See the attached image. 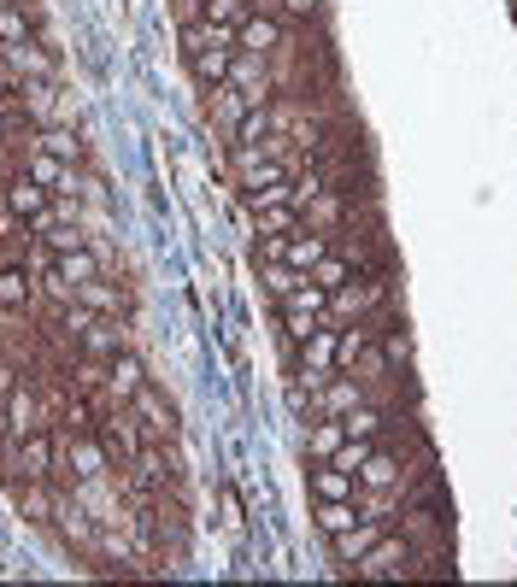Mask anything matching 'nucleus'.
I'll return each mask as SVG.
<instances>
[{
	"label": "nucleus",
	"mask_w": 517,
	"mask_h": 587,
	"mask_svg": "<svg viewBox=\"0 0 517 587\" xmlns=\"http://www.w3.org/2000/svg\"><path fill=\"white\" fill-rule=\"evenodd\" d=\"M341 440H347L341 417H324V411H318V424L306 429V452H312L318 465H324V458H336V452H341Z\"/></svg>",
	"instance_id": "22"
},
{
	"label": "nucleus",
	"mask_w": 517,
	"mask_h": 587,
	"mask_svg": "<svg viewBox=\"0 0 517 587\" xmlns=\"http://www.w3.org/2000/svg\"><path fill=\"white\" fill-rule=\"evenodd\" d=\"M277 18H282V24H306V18H312L318 12V0H277V7H271Z\"/></svg>",
	"instance_id": "40"
},
{
	"label": "nucleus",
	"mask_w": 517,
	"mask_h": 587,
	"mask_svg": "<svg viewBox=\"0 0 517 587\" xmlns=\"http://www.w3.org/2000/svg\"><path fill=\"white\" fill-rule=\"evenodd\" d=\"M0 195H7V182H0Z\"/></svg>",
	"instance_id": "45"
},
{
	"label": "nucleus",
	"mask_w": 517,
	"mask_h": 587,
	"mask_svg": "<svg viewBox=\"0 0 517 587\" xmlns=\"http://www.w3.org/2000/svg\"><path fill=\"white\" fill-rule=\"evenodd\" d=\"M277 306H300V311H312V318H329V288H318L312 277H300L295 288H288V300Z\"/></svg>",
	"instance_id": "27"
},
{
	"label": "nucleus",
	"mask_w": 517,
	"mask_h": 587,
	"mask_svg": "<svg viewBox=\"0 0 517 587\" xmlns=\"http://www.w3.org/2000/svg\"><path fill=\"white\" fill-rule=\"evenodd\" d=\"M406 470H400V458L395 452H382V447H370V458L359 465V494H377V488H395Z\"/></svg>",
	"instance_id": "16"
},
{
	"label": "nucleus",
	"mask_w": 517,
	"mask_h": 587,
	"mask_svg": "<svg viewBox=\"0 0 517 587\" xmlns=\"http://www.w3.org/2000/svg\"><path fill=\"white\" fill-rule=\"evenodd\" d=\"M241 499H236V488H223V529H241Z\"/></svg>",
	"instance_id": "42"
},
{
	"label": "nucleus",
	"mask_w": 517,
	"mask_h": 587,
	"mask_svg": "<svg viewBox=\"0 0 517 587\" xmlns=\"http://www.w3.org/2000/svg\"><path fill=\"white\" fill-rule=\"evenodd\" d=\"M141 382H148V365H141V359H136V352H130V347H123V352H118V359L107 365V394H112V400H118V406H130V400H136V394H141Z\"/></svg>",
	"instance_id": "10"
},
{
	"label": "nucleus",
	"mask_w": 517,
	"mask_h": 587,
	"mask_svg": "<svg viewBox=\"0 0 517 587\" xmlns=\"http://www.w3.org/2000/svg\"><path fill=\"white\" fill-rule=\"evenodd\" d=\"M382 424H388V411H377V406H354V411L341 417L347 440H377V435H382Z\"/></svg>",
	"instance_id": "28"
},
{
	"label": "nucleus",
	"mask_w": 517,
	"mask_h": 587,
	"mask_svg": "<svg viewBox=\"0 0 517 587\" xmlns=\"http://www.w3.org/2000/svg\"><path fill=\"white\" fill-rule=\"evenodd\" d=\"M18 511H24V523H53L59 499L48 494V481H24V488H18Z\"/></svg>",
	"instance_id": "24"
},
{
	"label": "nucleus",
	"mask_w": 517,
	"mask_h": 587,
	"mask_svg": "<svg viewBox=\"0 0 517 587\" xmlns=\"http://www.w3.org/2000/svg\"><path fill=\"white\" fill-rule=\"evenodd\" d=\"M41 241H48V253H71V247H82V229L77 223H53V229H41Z\"/></svg>",
	"instance_id": "37"
},
{
	"label": "nucleus",
	"mask_w": 517,
	"mask_h": 587,
	"mask_svg": "<svg viewBox=\"0 0 517 587\" xmlns=\"http://www.w3.org/2000/svg\"><path fill=\"white\" fill-rule=\"evenodd\" d=\"M312 494L318 499H359V476H347L341 465H329V458L324 465L312 458Z\"/></svg>",
	"instance_id": "17"
},
{
	"label": "nucleus",
	"mask_w": 517,
	"mask_h": 587,
	"mask_svg": "<svg viewBox=\"0 0 517 587\" xmlns=\"http://www.w3.org/2000/svg\"><path fill=\"white\" fill-rule=\"evenodd\" d=\"M295 282H300V270L265 259V294H271V300H288V288H295Z\"/></svg>",
	"instance_id": "35"
},
{
	"label": "nucleus",
	"mask_w": 517,
	"mask_h": 587,
	"mask_svg": "<svg viewBox=\"0 0 517 587\" xmlns=\"http://www.w3.org/2000/svg\"><path fill=\"white\" fill-rule=\"evenodd\" d=\"M189 66H195V77L206 82V89H223L230 71H236V48H200V53H189Z\"/></svg>",
	"instance_id": "18"
},
{
	"label": "nucleus",
	"mask_w": 517,
	"mask_h": 587,
	"mask_svg": "<svg viewBox=\"0 0 517 587\" xmlns=\"http://www.w3.org/2000/svg\"><path fill=\"white\" fill-rule=\"evenodd\" d=\"M0 406H7V435L12 440H24L30 429H41V400H36L30 382L24 388H7V400H0Z\"/></svg>",
	"instance_id": "12"
},
{
	"label": "nucleus",
	"mask_w": 517,
	"mask_h": 587,
	"mask_svg": "<svg viewBox=\"0 0 517 587\" xmlns=\"http://www.w3.org/2000/svg\"><path fill=\"white\" fill-rule=\"evenodd\" d=\"M0 200H7V212H12V218H24V223L48 218V206H53V195H48V188H41L30 171L18 177V182H7V195H0Z\"/></svg>",
	"instance_id": "9"
},
{
	"label": "nucleus",
	"mask_w": 517,
	"mask_h": 587,
	"mask_svg": "<svg viewBox=\"0 0 517 587\" xmlns=\"http://www.w3.org/2000/svg\"><path fill=\"white\" fill-rule=\"evenodd\" d=\"M59 529H66V540H77V547H89V523H82V511H77V506L59 511Z\"/></svg>",
	"instance_id": "41"
},
{
	"label": "nucleus",
	"mask_w": 517,
	"mask_h": 587,
	"mask_svg": "<svg viewBox=\"0 0 517 587\" xmlns=\"http://www.w3.org/2000/svg\"><path fill=\"white\" fill-rule=\"evenodd\" d=\"M382 359H388V365H411V335H406V329H388V335H382Z\"/></svg>",
	"instance_id": "39"
},
{
	"label": "nucleus",
	"mask_w": 517,
	"mask_h": 587,
	"mask_svg": "<svg viewBox=\"0 0 517 587\" xmlns=\"http://www.w3.org/2000/svg\"><path fill=\"white\" fill-rule=\"evenodd\" d=\"M130 411L141 417V435H153V440H177V435H182V424H177V406L165 400V394H159L153 382H141V394L130 400Z\"/></svg>",
	"instance_id": "1"
},
{
	"label": "nucleus",
	"mask_w": 517,
	"mask_h": 587,
	"mask_svg": "<svg viewBox=\"0 0 517 587\" xmlns=\"http://www.w3.org/2000/svg\"><path fill=\"white\" fill-rule=\"evenodd\" d=\"M377 300H382V282H341L336 294H329V311H336V318H354V324H359Z\"/></svg>",
	"instance_id": "14"
},
{
	"label": "nucleus",
	"mask_w": 517,
	"mask_h": 587,
	"mask_svg": "<svg viewBox=\"0 0 517 587\" xmlns=\"http://www.w3.org/2000/svg\"><path fill=\"white\" fill-rule=\"evenodd\" d=\"M0 41H7V48H18V41H30V18L18 12V7H7V12H0Z\"/></svg>",
	"instance_id": "38"
},
{
	"label": "nucleus",
	"mask_w": 517,
	"mask_h": 587,
	"mask_svg": "<svg viewBox=\"0 0 517 587\" xmlns=\"http://www.w3.org/2000/svg\"><path fill=\"white\" fill-rule=\"evenodd\" d=\"M365 347H370V329H365V324H354V329H341V341H336V370H354Z\"/></svg>",
	"instance_id": "33"
},
{
	"label": "nucleus",
	"mask_w": 517,
	"mask_h": 587,
	"mask_svg": "<svg viewBox=\"0 0 517 587\" xmlns=\"http://www.w3.org/2000/svg\"><path fill=\"white\" fill-rule=\"evenodd\" d=\"M265 141H271V112H265V107H247L241 123H236V147H259V153H265Z\"/></svg>",
	"instance_id": "26"
},
{
	"label": "nucleus",
	"mask_w": 517,
	"mask_h": 587,
	"mask_svg": "<svg viewBox=\"0 0 517 587\" xmlns=\"http://www.w3.org/2000/svg\"><path fill=\"white\" fill-rule=\"evenodd\" d=\"M247 7H253V12H271V7H277V0H247Z\"/></svg>",
	"instance_id": "43"
},
{
	"label": "nucleus",
	"mask_w": 517,
	"mask_h": 587,
	"mask_svg": "<svg viewBox=\"0 0 517 587\" xmlns=\"http://www.w3.org/2000/svg\"><path fill=\"white\" fill-rule=\"evenodd\" d=\"M306 229H336L341 218H347V206H341V195H336V188H318V195L312 200H306Z\"/></svg>",
	"instance_id": "23"
},
{
	"label": "nucleus",
	"mask_w": 517,
	"mask_h": 587,
	"mask_svg": "<svg viewBox=\"0 0 517 587\" xmlns=\"http://www.w3.org/2000/svg\"><path fill=\"white\" fill-rule=\"evenodd\" d=\"M406 564H411V547H406L400 535H382L377 547L354 564V576L359 581H388V576H406Z\"/></svg>",
	"instance_id": "4"
},
{
	"label": "nucleus",
	"mask_w": 517,
	"mask_h": 587,
	"mask_svg": "<svg viewBox=\"0 0 517 587\" xmlns=\"http://www.w3.org/2000/svg\"><path fill=\"white\" fill-rule=\"evenodd\" d=\"M365 517V506H359V499H318V535L329 540V535H341V529H354V523Z\"/></svg>",
	"instance_id": "20"
},
{
	"label": "nucleus",
	"mask_w": 517,
	"mask_h": 587,
	"mask_svg": "<svg viewBox=\"0 0 517 587\" xmlns=\"http://www.w3.org/2000/svg\"><path fill=\"white\" fill-rule=\"evenodd\" d=\"M247 12H253L247 0H200V18H206V24H218V30H241Z\"/></svg>",
	"instance_id": "31"
},
{
	"label": "nucleus",
	"mask_w": 517,
	"mask_h": 587,
	"mask_svg": "<svg viewBox=\"0 0 517 587\" xmlns=\"http://www.w3.org/2000/svg\"><path fill=\"white\" fill-rule=\"evenodd\" d=\"M53 270H59V277H66L71 288H82V282L100 277V253H95L89 241H82V247H71V253H53Z\"/></svg>",
	"instance_id": "19"
},
{
	"label": "nucleus",
	"mask_w": 517,
	"mask_h": 587,
	"mask_svg": "<svg viewBox=\"0 0 517 587\" xmlns=\"http://www.w3.org/2000/svg\"><path fill=\"white\" fill-rule=\"evenodd\" d=\"M100 429V447H107L118 465H136V452L148 447V440H141V417L136 411H112L107 424H95Z\"/></svg>",
	"instance_id": "5"
},
{
	"label": "nucleus",
	"mask_w": 517,
	"mask_h": 587,
	"mask_svg": "<svg viewBox=\"0 0 517 587\" xmlns=\"http://www.w3.org/2000/svg\"><path fill=\"white\" fill-rule=\"evenodd\" d=\"M312 406L324 417H347L354 406H365V382H359V376H329V382L312 394Z\"/></svg>",
	"instance_id": "11"
},
{
	"label": "nucleus",
	"mask_w": 517,
	"mask_h": 587,
	"mask_svg": "<svg viewBox=\"0 0 517 587\" xmlns=\"http://www.w3.org/2000/svg\"><path fill=\"white\" fill-rule=\"evenodd\" d=\"M388 529H382V517H359L354 523V529H341V535H329V558H336V564H347V570H354V564L370 553V547H377V540H382Z\"/></svg>",
	"instance_id": "6"
},
{
	"label": "nucleus",
	"mask_w": 517,
	"mask_h": 587,
	"mask_svg": "<svg viewBox=\"0 0 517 587\" xmlns=\"http://www.w3.org/2000/svg\"><path fill=\"white\" fill-rule=\"evenodd\" d=\"M89 359H100V365H112L118 352H123V329H118V318H100V324H89L82 329V341H77Z\"/></svg>",
	"instance_id": "15"
},
{
	"label": "nucleus",
	"mask_w": 517,
	"mask_h": 587,
	"mask_svg": "<svg viewBox=\"0 0 517 587\" xmlns=\"http://www.w3.org/2000/svg\"><path fill=\"white\" fill-rule=\"evenodd\" d=\"M7 7H12V0H0V12H7Z\"/></svg>",
	"instance_id": "44"
},
{
	"label": "nucleus",
	"mask_w": 517,
	"mask_h": 587,
	"mask_svg": "<svg viewBox=\"0 0 517 587\" xmlns=\"http://www.w3.org/2000/svg\"><path fill=\"white\" fill-rule=\"evenodd\" d=\"M277 318H282V335H288V341H306V335H312L324 318H312V311H300V306H277Z\"/></svg>",
	"instance_id": "34"
},
{
	"label": "nucleus",
	"mask_w": 517,
	"mask_h": 587,
	"mask_svg": "<svg viewBox=\"0 0 517 587\" xmlns=\"http://www.w3.org/2000/svg\"><path fill=\"white\" fill-rule=\"evenodd\" d=\"M0 53H7V66H12V71H30L36 82H41V77H53V59H48V53H36V41H18V48H0Z\"/></svg>",
	"instance_id": "30"
},
{
	"label": "nucleus",
	"mask_w": 517,
	"mask_h": 587,
	"mask_svg": "<svg viewBox=\"0 0 517 587\" xmlns=\"http://www.w3.org/2000/svg\"><path fill=\"white\" fill-rule=\"evenodd\" d=\"M370 447H377V440H341V452H336V458H329V465H341L347 476H359V465H365V458H370Z\"/></svg>",
	"instance_id": "36"
},
{
	"label": "nucleus",
	"mask_w": 517,
	"mask_h": 587,
	"mask_svg": "<svg viewBox=\"0 0 517 587\" xmlns=\"http://www.w3.org/2000/svg\"><path fill=\"white\" fill-rule=\"evenodd\" d=\"M253 223H259V236H295V229H300V206H259V212H253Z\"/></svg>",
	"instance_id": "25"
},
{
	"label": "nucleus",
	"mask_w": 517,
	"mask_h": 587,
	"mask_svg": "<svg viewBox=\"0 0 517 587\" xmlns=\"http://www.w3.org/2000/svg\"><path fill=\"white\" fill-rule=\"evenodd\" d=\"M277 48H282V18H277V12H247L241 30H236V53L271 59Z\"/></svg>",
	"instance_id": "7"
},
{
	"label": "nucleus",
	"mask_w": 517,
	"mask_h": 587,
	"mask_svg": "<svg viewBox=\"0 0 517 587\" xmlns=\"http://www.w3.org/2000/svg\"><path fill=\"white\" fill-rule=\"evenodd\" d=\"M312 282L336 294L341 282H354V259H341V253H324V259L312 265Z\"/></svg>",
	"instance_id": "32"
},
{
	"label": "nucleus",
	"mask_w": 517,
	"mask_h": 587,
	"mask_svg": "<svg viewBox=\"0 0 517 587\" xmlns=\"http://www.w3.org/2000/svg\"><path fill=\"white\" fill-rule=\"evenodd\" d=\"M336 341H341V335L324 329V324L300 341V370H306V388H312V394L329 382V376H336Z\"/></svg>",
	"instance_id": "3"
},
{
	"label": "nucleus",
	"mask_w": 517,
	"mask_h": 587,
	"mask_svg": "<svg viewBox=\"0 0 517 587\" xmlns=\"http://www.w3.org/2000/svg\"><path fill=\"white\" fill-rule=\"evenodd\" d=\"M12 465L24 470V481H48L59 465V440L48 429H30L24 440H12Z\"/></svg>",
	"instance_id": "2"
},
{
	"label": "nucleus",
	"mask_w": 517,
	"mask_h": 587,
	"mask_svg": "<svg viewBox=\"0 0 517 587\" xmlns=\"http://www.w3.org/2000/svg\"><path fill=\"white\" fill-rule=\"evenodd\" d=\"M30 300H36V270L0 265V311H30Z\"/></svg>",
	"instance_id": "13"
},
{
	"label": "nucleus",
	"mask_w": 517,
	"mask_h": 587,
	"mask_svg": "<svg viewBox=\"0 0 517 587\" xmlns=\"http://www.w3.org/2000/svg\"><path fill=\"white\" fill-rule=\"evenodd\" d=\"M77 300L89 306L95 318H123V306H130V300H123V288L100 282V277H95V282H82V288H77Z\"/></svg>",
	"instance_id": "21"
},
{
	"label": "nucleus",
	"mask_w": 517,
	"mask_h": 587,
	"mask_svg": "<svg viewBox=\"0 0 517 587\" xmlns=\"http://www.w3.org/2000/svg\"><path fill=\"white\" fill-rule=\"evenodd\" d=\"M36 147H41V153H53V159H66V165H82V141L71 130H59V123H48V130L36 136Z\"/></svg>",
	"instance_id": "29"
},
{
	"label": "nucleus",
	"mask_w": 517,
	"mask_h": 587,
	"mask_svg": "<svg viewBox=\"0 0 517 587\" xmlns=\"http://www.w3.org/2000/svg\"><path fill=\"white\" fill-rule=\"evenodd\" d=\"M59 452H66V465H71V481H100L112 470V452L100 447V440H89V435H66Z\"/></svg>",
	"instance_id": "8"
}]
</instances>
